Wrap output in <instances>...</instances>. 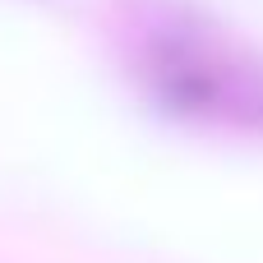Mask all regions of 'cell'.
Wrapping results in <instances>:
<instances>
[{"label": "cell", "instance_id": "1", "mask_svg": "<svg viewBox=\"0 0 263 263\" xmlns=\"http://www.w3.org/2000/svg\"><path fill=\"white\" fill-rule=\"evenodd\" d=\"M231 46L194 23H157L143 42V74L153 92L185 116L250 106L263 116V65H236Z\"/></svg>", "mask_w": 263, "mask_h": 263}]
</instances>
